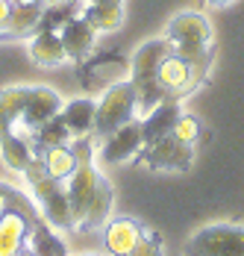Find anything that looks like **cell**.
<instances>
[{
  "label": "cell",
  "instance_id": "16",
  "mask_svg": "<svg viewBox=\"0 0 244 256\" xmlns=\"http://www.w3.org/2000/svg\"><path fill=\"white\" fill-rule=\"evenodd\" d=\"M26 53L38 68H59L68 62L65 44H62L59 32H53V30H36L30 44H26Z\"/></svg>",
  "mask_w": 244,
  "mask_h": 256
},
{
  "label": "cell",
  "instance_id": "30",
  "mask_svg": "<svg viewBox=\"0 0 244 256\" xmlns=\"http://www.w3.org/2000/svg\"><path fill=\"white\" fill-rule=\"evenodd\" d=\"M15 6H44V0H12Z\"/></svg>",
  "mask_w": 244,
  "mask_h": 256
},
{
  "label": "cell",
  "instance_id": "9",
  "mask_svg": "<svg viewBox=\"0 0 244 256\" xmlns=\"http://www.w3.org/2000/svg\"><path fill=\"white\" fill-rule=\"evenodd\" d=\"M124 77H130V59L115 50L100 53V56L92 53L86 62H80V82L86 92H100V88L106 92Z\"/></svg>",
  "mask_w": 244,
  "mask_h": 256
},
{
  "label": "cell",
  "instance_id": "22",
  "mask_svg": "<svg viewBox=\"0 0 244 256\" xmlns=\"http://www.w3.org/2000/svg\"><path fill=\"white\" fill-rule=\"evenodd\" d=\"M80 15H82V0H44L38 30H53V32H59L68 21L80 18Z\"/></svg>",
  "mask_w": 244,
  "mask_h": 256
},
{
  "label": "cell",
  "instance_id": "28",
  "mask_svg": "<svg viewBox=\"0 0 244 256\" xmlns=\"http://www.w3.org/2000/svg\"><path fill=\"white\" fill-rule=\"evenodd\" d=\"M30 194H24L21 188H15V186H9V182H0V215L9 209V206H18L21 200H26Z\"/></svg>",
  "mask_w": 244,
  "mask_h": 256
},
{
  "label": "cell",
  "instance_id": "33",
  "mask_svg": "<svg viewBox=\"0 0 244 256\" xmlns=\"http://www.w3.org/2000/svg\"><path fill=\"white\" fill-rule=\"evenodd\" d=\"M82 256H98V254H82Z\"/></svg>",
  "mask_w": 244,
  "mask_h": 256
},
{
  "label": "cell",
  "instance_id": "2",
  "mask_svg": "<svg viewBox=\"0 0 244 256\" xmlns=\"http://www.w3.org/2000/svg\"><path fill=\"white\" fill-rule=\"evenodd\" d=\"M165 38L174 53L188 59L200 74L209 77L212 62H215V32L203 12H197V9L176 12L165 26Z\"/></svg>",
  "mask_w": 244,
  "mask_h": 256
},
{
  "label": "cell",
  "instance_id": "25",
  "mask_svg": "<svg viewBox=\"0 0 244 256\" xmlns=\"http://www.w3.org/2000/svg\"><path fill=\"white\" fill-rule=\"evenodd\" d=\"M42 9L44 6H15L12 3V18H9V26H6V38L36 32L38 24H42Z\"/></svg>",
  "mask_w": 244,
  "mask_h": 256
},
{
  "label": "cell",
  "instance_id": "7",
  "mask_svg": "<svg viewBox=\"0 0 244 256\" xmlns=\"http://www.w3.org/2000/svg\"><path fill=\"white\" fill-rule=\"evenodd\" d=\"M136 162H138L142 168H147V171L182 174V171H188L192 162H194V148L176 142L171 132H168V136H162V138L144 144V148L138 150V156H136Z\"/></svg>",
  "mask_w": 244,
  "mask_h": 256
},
{
  "label": "cell",
  "instance_id": "8",
  "mask_svg": "<svg viewBox=\"0 0 244 256\" xmlns=\"http://www.w3.org/2000/svg\"><path fill=\"white\" fill-rule=\"evenodd\" d=\"M36 221H38V209L32 204V198L21 200L18 206H9L0 215V256L18 254L26 244Z\"/></svg>",
  "mask_w": 244,
  "mask_h": 256
},
{
  "label": "cell",
  "instance_id": "13",
  "mask_svg": "<svg viewBox=\"0 0 244 256\" xmlns=\"http://www.w3.org/2000/svg\"><path fill=\"white\" fill-rule=\"evenodd\" d=\"M103 174L94 162H86V165H76L71 177L65 180V192H68V204H71V215H74V230L80 227L82 215H86V206L94 194V186H98V177Z\"/></svg>",
  "mask_w": 244,
  "mask_h": 256
},
{
  "label": "cell",
  "instance_id": "6",
  "mask_svg": "<svg viewBox=\"0 0 244 256\" xmlns=\"http://www.w3.org/2000/svg\"><path fill=\"white\" fill-rule=\"evenodd\" d=\"M182 256H244V224H206L186 242Z\"/></svg>",
  "mask_w": 244,
  "mask_h": 256
},
{
  "label": "cell",
  "instance_id": "18",
  "mask_svg": "<svg viewBox=\"0 0 244 256\" xmlns=\"http://www.w3.org/2000/svg\"><path fill=\"white\" fill-rule=\"evenodd\" d=\"M82 18L98 32H115L124 24V0H82Z\"/></svg>",
  "mask_w": 244,
  "mask_h": 256
},
{
  "label": "cell",
  "instance_id": "27",
  "mask_svg": "<svg viewBox=\"0 0 244 256\" xmlns=\"http://www.w3.org/2000/svg\"><path fill=\"white\" fill-rule=\"evenodd\" d=\"M165 254V242H162V236L156 230H147L142 236V242L132 248V254L130 256H162Z\"/></svg>",
  "mask_w": 244,
  "mask_h": 256
},
{
  "label": "cell",
  "instance_id": "14",
  "mask_svg": "<svg viewBox=\"0 0 244 256\" xmlns=\"http://www.w3.org/2000/svg\"><path fill=\"white\" fill-rule=\"evenodd\" d=\"M112 209H115V188L112 182L100 174L98 177V186H94V194L86 206V215L80 221L76 232H94V230H103L112 218Z\"/></svg>",
  "mask_w": 244,
  "mask_h": 256
},
{
  "label": "cell",
  "instance_id": "12",
  "mask_svg": "<svg viewBox=\"0 0 244 256\" xmlns=\"http://www.w3.org/2000/svg\"><path fill=\"white\" fill-rule=\"evenodd\" d=\"M147 232V227L142 221L121 215V218H109V224L103 227V250L109 256H130L132 248L142 242V236Z\"/></svg>",
  "mask_w": 244,
  "mask_h": 256
},
{
  "label": "cell",
  "instance_id": "21",
  "mask_svg": "<svg viewBox=\"0 0 244 256\" xmlns=\"http://www.w3.org/2000/svg\"><path fill=\"white\" fill-rule=\"evenodd\" d=\"M26 248L32 250V256H68L65 242L56 236V230L50 227L44 218L36 221V227H32L30 238H26Z\"/></svg>",
  "mask_w": 244,
  "mask_h": 256
},
{
  "label": "cell",
  "instance_id": "23",
  "mask_svg": "<svg viewBox=\"0 0 244 256\" xmlns=\"http://www.w3.org/2000/svg\"><path fill=\"white\" fill-rule=\"evenodd\" d=\"M71 132L68 127L62 124V118L56 115V118H50L48 124H42V127L36 130V136H32V148H36V154H44L50 148H62V144H71Z\"/></svg>",
  "mask_w": 244,
  "mask_h": 256
},
{
  "label": "cell",
  "instance_id": "15",
  "mask_svg": "<svg viewBox=\"0 0 244 256\" xmlns=\"http://www.w3.org/2000/svg\"><path fill=\"white\" fill-rule=\"evenodd\" d=\"M59 38L65 44V53L71 62H86L92 53H94V44H98V30L88 24L82 15L74 18L59 30Z\"/></svg>",
  "mask_w": 244,
  "mask_h": 256
},
{
  "label": "cell",
  "instance_id": "3",
  "mask_svg": "<svg viewBox=\"0 0 244 256\" xmlns=\"http://www.w3.org/2000/svg\"><path fill=\"white\" fill-rule=\"evenodd\" d=\"M168 53H171V44L162 36V38H150L144 44H138L136 53L130 56V82L136 88V103H138L142 115H147L162 100H171V98H165V92L159 86V65Z\"/></svg>",
  "mask_w": 244,
  "mask_h": 256
},
{
  "label": "cell",
  "instance_id": "31",
  "mask_svg": "<svg viewBox=\"0 0 244 256\" xmlns=\"http://www.w3.org/2000/svg\"><path fill=\"white\" fill-rule=\"evenodd\" d=\"M209 6H215V9H220V6H230V3H236V0H206Z\"/></svg>",
  "mask_w": 244,
  "mask_h": 256
},
{
  "label": "cell",
  "instance_id": "1",
  "mask_svg": "<svg viewBox=\"0 0 244 256\" xmlns=\"http://www.w3.org/2000/svg\"><path fill=\"white\" fill-rule=\"evenodd\" d=\"M59 92L50 86H9L0 92V142L6 136L32 138L36 130L48 124L62 109Z\"/></svg>",
  "mask_w": 244,
  "mask_h": 256
},
{
  "label": "cell",
  "instance_id": "29",
  "mask_svg": "<svg viewBox=\"0 0 244 256\" xmlns=\"http://www.w3.org/2000/svg\"><path fill=\"white\" fill-rule=\"evenodd\" d=\"M9 18H12V0H0V38H6Z\"/></svg>",
  "mask_w": 244,
  "mask_h": 256
},
{
  "label": "cell",
  "instance_id": "4",
  "mask_svg": "<svg viewBox=\"0 0 244 256\" xmlns=\"http://www.w3.org/2000/svg\"><path fill=\"white\" fill-rule=\"evenodd\" d=\"M24 180L30 182V188L36 194V204H42V218L50 227L53 230H74V215H71L65 182L50 177L42 156H36V162L24 171Z\"/></svg>",
  "mask_w": 244,
  "mask_h": 256
},
{
  "label": "cell",
  "instance_id": "32",
  "mask_svg": "<svg viewBox=\"0 0 244 256\" xmlns=\"http://www.w3.org/2000/svg\"><path fill=\"white\" fill-rule=\"evenodd\" d=\"M12 256H32V250H30V248H26V244H24V248H21L18 254H12Z\"/></svg>",
  "mask_w": 244,
  "mask_h": 256
},
{
  "label": "cell",
  "instance_id": "11",
  "mask_svg": "<svg viewBox=\"0 0 244 256\" xmlns=\"http://www.w3.org/2000/svg\"><path fill=\"white\" fill-rule=\"evenodd\" d=\"M142 148H144L142 121L132 118L130 124H124L121 130H115L112 136L100 138V162H106V165H121V162H130L132 156H138Z\"/></svg>",
  "mask_w": 244,
  "mask_h": 256
},
{
  "label": "cell",
  "instance_id": "20",
  "mask_svg": "<svg viewBox=\"0 0 244 256\" xmlns=\"http://www.w3.org/2000/svg\"><path fill=\"white\" fill-rule=\"evenodd\" d=\"M36 148H32V138L24 136H6L0 142V162L12 171V174H24L26 168L36 162Z\"/></svg>",
  "mask_w": 244,
  "mask_h": 256
},
{
  "label": "cell",
  "instance_id": "5",
  "mask_svg": "<svg viewBox=\"0 0 244 256\" xmlns=\"http://www.w3.org/2000/svg\"><path fill=\"white\" fill-rule=\"evenodd\" d=\"M138 112L136 103V88L130 80H121L115 86H109L98 100V118H94V136L106 138L115 130H121L124 124H130Z\"/></svg>",
  "mask_w": 244,
  "mask_h": 256
},
{
  "label": "cell",
  "instance_id": "17",
  "mask_svg": "<svg viewBox=\"0 0 244 256\" xmlns=\"http://www.w3.org/2000/svg\"><path fill=\"white\" fill-rule=\"evenodd\" d=\"M59 118L62 124L68 127L74 138H82V136H94V118H98V103L92 98H74L65 100L59 109Z\"/></svg>",
  "mask_w": 244,
  "mask_h": 256
},
{
  "label": "cell",
  "instance_id": "10",
  "mask_svg": "<svg viewBox=\"0 0 244 256\" xmlns=\"http://www.w3.org/2000/svg\"><path fill=\"white\" fill-rule=\"evenodd\" d=\"M203 82H206V74H200L188 59H182L174 50L159 65V86H162L165 98H171V100H182L186 94L197 92Z\"/></svg>",
  "mask_w": 244,
  "mask_h": 256
},
{
  "label": "cell",
  "instance_id": "24",
  "mask_svg": "<svg viewBox=\"0 0 244 256\" xmlns=\"http://www.w3.org/2000/svg\"><path fill=\"white\" fill-rule=\"evenodd\" d=\"M42 156V162H44V168H48L50 177L56 180H65L71 177L74 171H76V156H74V148L71 144H62V148H50V150H44Z\"/></svg>",
  "mask_w": 244,
  "mask_h": 256
},
{
  "label": "cell",
  "instance_id": "19",
  "mask_svg": "<svg viewBox=\"0 0 244 256\" xmlns=\"http://www.w3.org/2000/svg\"><path fill=\"white\" fill-rule=\"evenodd\" d=\"M180 112H182L180 109V100H162L159 106H153L144 118H142V138H144V144L162 138V136H168L174 127V121L180 118Z\"/></svg>",
  "mask_w": 244,
  "mask_h": 256
},
{
  "label": "cell",
  "instance_id": "26",
  "mask_svg": "<svg viewBox=\"0 0 244 256\" xmlns=\"http://www.w3.org/2000/svg\"><path fill=\"white\" fill-rule=\"evenodd\" d=\"M171 136L176 142H182V144H188V148H197L200 142H203V136H206V130H203V121L192 115V112H180V118L174 121L171 127Z\"/></svg>",
  "mask_w": 244,
  "mask_h": 256
}]
</instances>
